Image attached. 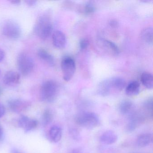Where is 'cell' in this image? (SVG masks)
I'll use <instances>...</instances> for the list:
<instances>
[{
  "instance_id": "1",
  "label": "cell",
  "mask_w": 153,
  "mask_h": 153,
  "mask_svg": "<svg viewBox=\"0 0 153 153\" xmlns=\"http://www.w3.org/2000/svg\"><path fill=\"white\" fill-rule=\"evenodd\" d=\"M53 26L49 13L41 15L36 21L35 26V32L41 39L46 40L52 33Z\"/></svg>"
},
{
  "instance_id": "2",
  "label": "cell",
  "mask_w": 153,
  "mask_h": 153,
  "mask_svg": "<svg viewBox=\"0 0 153 153\" xmlns=\"http://www.w3.org/2000/svg\"><path fill=\"white\" fill-rule=\"evenodd\" d=\"M59 93V87L55 81L48 80L43 83L40 89L42 101L52 102L55 101Z\"/></svg>"
},
{
  "instance_id": "3",
  "label": "cell",
  "mask_w": 153,
  "mask_h": 153,
  "mask_svg": "<svg viewBox=\"0 0 153 153\" xmlns=\"http://www.w3.org/2000/svg\"><path fill=\"white\" fill-rule=\"evenodd\" d=\"M17 64L19 72L25 76L31 74L34 68L33 59L26 53L22 52L19 54L17 59Z\"/></svg>"
},
{
  "instance_id": "4",
  "label": "cell",
  "mask_w": 153,
  "mask_h": 153,
  "mask_svg": "<svg viewBox=\"0 0 153 153\" xmlns=\"http://www.w3.org/2000/svg\"><path fill=\"white\" fill-rule=\"evenodd\" d=\"M76 122L79 125L85 128L92 129L98 126L99 120L98 116L94 113L85 112L78 115Z\"/></svg>"
},
{
  "instance_id": "5",
  "label": "cell",
  "mask_w": 153,
  "mask_h": 153,
  "mask_svg": "<svg viewBox=\"0 0 153 153\" xmlns=\"http://www.w3.org/2000/svg\"><path fill=\"white\" fill-rule=\"evenodd\" d=\"M2 32L6 37L11 40L18 39L21 36L22 33L19 25L12 20H8L4 23Z\"/></svg>"
},
{
  "instance_id": "6",
  "label": "cell",
  "mask_w": 153,
  "mask_h": 153,
  "mask_svg": "<svg viewBox=\"0 0 153 153\" xmlns=\"http://www.w3.org/2000/svg\"><path fill=\"white\" fill-rule=\"evenodd\" d=\"M61 66L63 79L67 82L70 81L73 77L76 71L75 61L71 57L66 56L62 59Z\"/></svg>"
},
{
  "instance_id": "7",
  "label": "cell",
  "mask_w": 153,
  "mask_h": 153,
  "mask_svg": "<svg viewBox=\"0 0 153 153\" xmlns=\"http://www.w3.org/2000/svg\"><path fill=\"white\" fill-rule=\"evenodd\" d=\"M31 105L29 101L22 99H12L8 102L10 109L12 111L16 113H20L26 111Z\"/></svg>"
},
{
  "instance_id": "8",
  "label": "cell",
  "mask_w": 153,
  "mask_h": 153,
  "mask_svg": "<svg viewBox=\"0 0 153 153\" xmlns=\"http://www.w3.org/2000/svg\"><path fill=\"white\" fill-rule=\"evenodd\" d=\"M19 126L26 132L31 131L35 129L38 125L37 120L31 119L26 115H22L18 121Z\"/></svg>"
},
{
  "instance_id": "9",
  "label": "cell",
  "mask_w": 153,
  "mask_h": 153,
  "mask_svg": "<svg viewBox=\"0 0 153 153\" xmlns=\"http://www.w3.org/2000/svg\"><path fill=\"white\" fill-rule=\"evenodd\" d=\"M20 74L16 71H10L5 74L3 77V82L6 85L14 86L20 82Z\"/></svg>"
},
{
  "instance_id": "10",
  "label": "cell",
  "mask_w": 153,
  "mask_h": 153,
  "mask_svg": "<svg viewBox=\"0 0 153 153\" xmlns=\"http://www.w3.org/2000/svg\"><path fill=\"white\" fill-rule=\"evenodd\" d=\"M52 41L53 45L59 49L65 48L67 43L66 36L63 32L56 30L52 35Z\"/></svg>"
},
{
  "instance_id": "11",
  "label": "cell",
  "mask_w": 153,
  "mask_h": 153,
  "mask_svg": "<svg viewBox=\"0 0 153 153\" xmlns=\"http://www.w3.org/2000/svg\"><path fill=\"white\" fill-rule=\"evenodd\" d=\"M112 89H114L111 78L106 79L99 84L97 88L98 94L102 96H106L111 93Z\"/></svg>"
},
{
  "instance_id": "12",
  "label": "cell",
  "mask_w": 153,
  "mask_h": 153,
  "mask_svg": "<svg viewBox=\"0 0 153 153\" xmlns=\"http://www.w3.org/2000/svg\"><path fill=\"white\" fill-rule=\"evenodd\" d=\"M100 141L105 145H111L114 144L118 140V136L113 131H106L100 137Z\"/></svg>"
},
{
  "instance_id": "13",
  "label": "cell",
  "mask_w": 153,
  "mask_h": 153,
  "mask_svg": "<svg viewBox=\"0 0 153 153\" xmlns=\"http://www.w3.org/2000/svg\"><path fill=\"white\" fill-rule=\"evenodd\" d=\"M62 131L61 128L57 125H54L50 128L48 136L50 140L54 143L59 142L62 137Z\"/></svg>"
},
{
  "instance_id": "14",
  "label": "cell",
  "mask_w": 153,
  "mask_h": 153,
  "mask_svg": "<svg viewBox=\"0 0 153 153\" xmlns=\"http://www.w3.org/2000/svg\"><path fill=\"white\" fill-rule=\"evenodd\" d=\"M39 58L51 67H53L55 65V59L53 56L44 49H41L37 52Z\"/></svg>"
},
{
  "instance_id": "15",
  "label": "cell",
  "mask_w": 153,
  "mask_h": 153,
  "mask_svg": "<svg viewBox=\"0 0 153 153\" xmlns=\"http://www.w3.org/2000/svg\"><path fill=\"white\" fill-rule=\"evenodd\" d=\"M153 136L150 133H143L138 136L137 144L139 147L147 146L152 142Z\"/></svg>"
},
{
  "instance_id": "16",
  "label": "cell",
  "mask_w": 153,
  "mask_h": 153,
  "mask_svg": "<svg viewBox=\"0 0 153 153\" xmlns=\"http://www.w3.org/2000/svg\"><path fill=\"white\" fill-rule=\"evenodd\" d=\"M140 92V84L137 81H132L126 87L125 93L129 96L137 95Z\"/></svg>"
},
{
  "instance_id": "17",
  "label": "cell",
  "mask_w": 153,
  "mask_h": 153,
  "mask_svg": "<svg viewBox=\"0 0 153 153\" xmlns=\"http://www.w3.org/2000/svg\"><path fill=\"white\" fill-rule=\"evenodd\" d=\"M103 45L105 50L114 56H117L120 54L119 47L113 42L108 40H104L103 42Z\"/></svg>"
},
{
  "instance_id": "18",
  "label": "cell",
  "mask_w": 153,
  "mask_h": 153,
  "mask_svg": "<svg viewBox=\"0 0 153 153\" xmlns=\"http://www.w3.org/2000/svg\"><path fill=\"white\" fill-rule=\"evenodd\" d=\"M133 108V103L129 100L123 101L119 105V110L122 114H127L130 113Z\"/></svg>"
},
{
  "instance_id": "19",
  "label": "cell",
  "mask_w": 153,
  "mask_h": 153,
  "mask_svg": "<svg viewBox=\"0 0 153 153\" xmlns=\"http://www.w3.org/2000/svg\"><path fill=\"white\" fill-rule=\"evenodd\" d=\"M140 80L143 85L148 89L153 88V77L152 74L149 72H144L141 75Z\"/></svg>"
},
{
  "instance_id": "20",
  "label": "cell",
  "mask_w": 153,
  "mask_h": 153,
  "mask_svg": "<svg viewBox=\"0 0 153 153\" xmlns=\"http://www.w3.org/2000/svg\"><path fill=\"white\" fill-rule=\"evenodd\" d=\"M111 79L114 88L115 90L121 91L125 87L126 82L122 78L116 76Z\"/></svg>"
},
{
  "instance_id": "21",
  "label": "cell",
  "mask_w": 153,
  "mask_h": 153,
  "mask_svg": "<svg viewBox=\"0 0 153 153\" xmlns=\"http://www.w3.org/2000/svg\"><path fill=\"white\" fill-rule=\"evenodd\" d=\"M141 38L143 41L149 44L153 43V29L152 27H149L145 28L142 31L141 34Z\"/></svg>"
},
{
  "instance_id": "22",
  "label": "cell",
  "mask_w": 153,
  "mask_h": 153,
  "mask_svg": "<svg viewBox=\"0 0 153 153\" xmlns=\"http://www.w3.org/2000/svg\"><path fill=\"white\" fill-rule=\"evenodd\" d=\"M53 120V114L51 110L49 109L45 110L42 116V122L44 126L49 125Z\"/></svg>"
},
{
  "instance_id": "23",
  "label": "cell",
  "mask_w": 153,
  "mask_h": 153,
  "mask_svg": "<svg viewBox=\"0 0 153 153\" xmlns=\"http://www.w3.org/2000/svg\"><path fill=\"white\" fill-rule=\"evenodd\" d=\"M82 10L84 14L90 15L95 11V7L92 2H88L85 3L82 7Z\"/></svg>"
},
{
  "instance_id": "24",
  "label": "cell",
  "mask_w": 153,
  "mask_h": 153,
  "mask_svg": "<svg viewBox=\"0 0 153 153\" xmlns=\"http://www.w3.org/2000/svg\"><path fill=\"white\" fill-rule=\"evenodd\" d=\"M89 42L87 39L83 38L81 39L79 42V47L82 50H86L88 47Z\"/></svg>"
},
{
  "instance_id": "25",
  "label": "cell",
  "mask_w": 153,
  "mask_h": 153,
  "mask_svg": "<svg viewBox=\"0 0 153 153\" xmlns=\"http://www.w3.org/2000/svg\"><path fill=\"white\" fill-rule=\"evenodd\" d=\"M109 25H110L111 27L115 28V27H117L119 26V23H118L117 20L112 19V20H111V21L109 22Z\"/></svg>"
},
{
  "instance_id": "26",
  "label": "cell",
  "mask_w": 153,
  "mask_h": 153,
  "mask_svg": "<svg viewBox=\"0 0 153 153\" xmlns=\"http://www.w3.org/2000/svg\"><path fill=\"white\" fill-rule=\"evenodd\" d=\"M6 112L5 106L2 104L0 103V118H1L5 114Z\"/></svg>"
},
{
  "instance_id": "27",
  "label": "cell",
  "mask_w": 153,
  "mask_h": 153,
  "mask_svg": "<svg viewBox=\"0 0 153 153\" xmlns=\"http://www.w3.org/2000/svg\"><path fill=\"white\" fill-rule=\"evenodd\" d=\"M25 2L29 7H33L36 4L37 1H34V0H27V1H26Z\"/></svg>"
},
{
  "instance_id": "28",
  "label": "cell",
  "mask_w": 153,
  "mask_h": 153,
  "mask_svg": "<svg viewBox=\"0 0 153 153\" xmlns=\"http://www.w3.org/2000/svg\"><path fill=\"white\" fill-rule=\"evenodd\" d=\"M5 57V53L4 51L0 48V62L3 60Z\"/></svg>"
},
{
  "instance_id": "29",
  "label": "cell",
  "mask_w": 153,
  "mask_h": 153,
  "mask_svg": "<svg viewBox=\"0 0 153 153\" xmlns=\"http://www.w3.org/2000/svg\"><path fill=\"white\" fill-rule=\"evenodd\" d=\"M10 2H11L12 4H14V5H18L20 4L21 1H16V0H14V1H10Z\"/></svg>"
},
{
  "instance_id": "30",
  "label": "cell",
  "mask_w": 153,
  "mask_h": 153,
  "mask_svg": "<svg viewBox=\"0 0 153 153\" xmlns=\"http://www.w3.org/2000/svg\"><path fill=\"white\" fill-rule=\"evenodd\" d=\"M3 128H2V127L1 125H0V139L2 137V136H3Z\"/></svg>"
},
{
  "instance_id": "31",
  "label": "cell",
  "mask_w": 153,
  "mask_h": 153,
  "mask_svg": "<svg viewBox=\"0 0 153 153\" xmlns=\"http://www.w3.org/2000/svg\"><path fill=\"white\" fill-rule=\"evenodd\" d=\"M23 153L22 152H20L19 150L17 149H14L11 150V153Z\"/></svg>"
},
{
  "instance_id": "32",
  "label": "cell",
  "mask_w": 153,
  "mask_h": 153,
  "mask_svg": "<svg viewBox=\"0 0 153 153\" xmlns=\"http://www.w3.org/2000/svg\"><path fill=\"white\" fill-rule=\"evenodd\" d=\"M71 153H81V152H79V151H76H76H73V152H71Z\"/></svg>"
},
{
  "instance_id": "33",
  "label": "cell",
  "mask_w": 153,
  "mask_h": 153,
  "mask_svg": "<svg viewBox=\"0 0 153 153\" xmlns=\"http://www.w3.org/2000/svg\"><path fill=\"white\" fill-rule=\"evenodd\" d=\"M1 93H2V91H1V89L0 88V95H1Z\"/></svg>"
},
{
  "instance_id": "34",
  "label": "cell",
  "mask_w": 153,
  "mask_h": 153,
  "mask_svg": "<svg viewBox=\"0 0 153 153\" xmlns=\"http://www.w3.org/2000/svg\"><path fill=\"white\" fill-rule=\"evenodd\" d=\"M1 70H0V75H1Z\"/></svg>"
}]
</instances>
